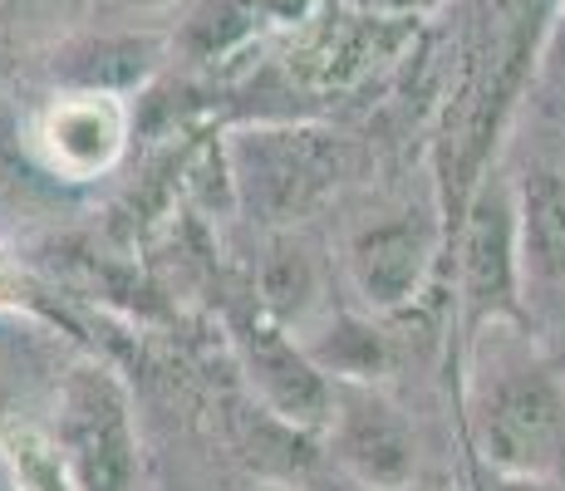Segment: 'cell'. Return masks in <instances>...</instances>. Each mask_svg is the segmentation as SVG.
Returning <instances> with one entry per match:
<instances>
[{
	"label": "cell",
	"mask_w": 565,
	"mask_h": 491,
	"mask_svg": "<svg viewBox=\"0 0 565 491\" xmlns=\"http://www.w3.org/2000/svg\"><path fill=\"white\" fill-rule=\"evenodd\" d=\"M443 242H448L443 216L413 212V206L354 226L350 242H344V270H350L354 295L374 314L408 310L428 286Z\"/></svg>",
	"instance_id": "obj_6"
},
{
	"label": "cell",
	"mask_w": 565,
	"mask_h": 491,
	"mask_svg": "<svg viewBox=\"0 0 565 491\" xmlns=\"http://www.w3.org/2000/svg\"><path fill=\"white\" fill-rule=\"evenodd\" d=\"M477 487L482 491H565L561 482H512V477H492V472H477Z\"/></svg>",
	"instance_id": "obj_14"
},
{
	"label": "cell",
	"mask_w": 565,
	"mask_h": 491,
	"mask_svg": "<svg viewBox=\"0 0 565 491\" xmlns=\"http://www.w3.org/2000/svg\"><path fill=\"white\" fill-rule=\"evenodd\" d=\"M516 256L526 286L565 280V168H531L512 188Z\"/></svg>",
	"instance_id": "obj_9"
},
{
	"label": "cell",
	"mask_w": 565,
	"mask_h": 491,
	"mask_svg": "<svg viewBox=\"0 0 565 491\" xmlns=\"http://www.w3.org/2000/svg\"><path fill=\"white\" fill-rule=\"evenodd\" d=\"M50 433L70 462L74 491H138L143 447H138L134 393L99 359H79L60 378Z\"/></svg>",
	"instance_id": "obj_2"
},
{
	"label": "cell",
	"mask_w": 565,
	"mask_h": 491,
	"mask_svg": "<svg viewBox=\"0 0 565 491\" xmlns=\"http://www.w3.org/2000/svg\"><path fill=\"white\" fill-rule=\"evenodd\" d=\"M35 143L60 178L89 182L108 172L128 148V104L114 94H74L64 89L40 114Z\"/></svg>",
	"instance_id": "obj_8"
},
{
	"label": "cell",
	"mask_w": 565,
	"mask_h": 491,
	"mask_svg": "<svg viewBox=\"0 0 565 491\" xmlns=\"http://www.w3.org/2000/svg\"><path fill=\"white\" fill-rule=\"evenodd\" d=\"M128 6H162V0H128Z\"/></svg>",
	"instance_id": "obj_17"
},
{
	"label": "cell",
	"mask_w": 565,
	"mask_h": 491,
	"mask_svg": "<svg viewBox=\"0 0 565 491\" xmlns=\"http://www.w3.org/2000/svg\"><path fill=\"white\" fill-rule=\"evenodd\" d=\"M324 334H330V340L306 344V349H310L315 364L324 369L330 384H379V378H384L388 344L369 320H360V314H340Z\"/></svg>",
	"instance_id": "obj_12"
},
{
	"label": "cell",
	"mask_w": 565,
	"mask_h": 491,
	"mask_svg": "<svg viewBox=\"0 0 565 491\" xmlns=\"http://www.w3.org/2000/svg\"><path fill=\"white\" fill-rule=\"evenodd\" d=\"M153 70L148 40H84L54 60V79L74 94H114L124 98L128 84H138Z\"/></svg>",
	"instance_id": "obj_10"
},
{
	"label": "cell",
	"mask_w": 565,
	"mask_h": 491,
	"mask_svg": "<svg viewBox=\"0 0 565 491\" xmlns=\"http://www.w3.org/2000/svg\"><path fill=\"white\" fill-rule=\"evenodd\" d=\"M6 418H15V413H10V393H6V384H0V423Z\"/></svg>",
	"instance_id": "obj_15"
},
{
	"label": "cell",
	"mask_w": 565,
	"mask_h": 491,
	"mask_svg": "<svg viewBox=\"0 0 565 491\" xmlns=\"http://www.w3.org/2000/svg\"><path fill=\"white\" fill-rule=\"evenodd\" d=\"M324 447L360 491H404L418 482V433L379 384H334Z\"/></svg>",
	"instance_id": "obj_5"
},
{
	"label": "cell",
	"mask_w": 565,
	"mask_h": 491,
	"mask_svg": "<svg viewBox=\"0 0 565 491\" xmlns=\"http://www.w3.org/2000/svg\"><path fill=\"white\" fill-rule=\"evenodd\" d=\"M492 324H526V276L516 256L512 188L467 192L458 216V330L462 344Z\"/></svg>",
	"instance_id": "obj_3"
},
{
	"label": "cell",
	"mask_w": 565,
	"mask_h": 491,
	"mask_svg": "<svg viewBox=\"0 0 565 491\" xmlns=\"http://www.w3.org/2000/svg\"><path fill=\"white\" fill-rule=\"evenodd\" d=\"M404 491H448V487H423V482H413V487H404Z\"/></svg>",
	"instance_id": "obj_16"
},
{
	"label": "cell",
	"mask_w": 565,
	"mask_h": 491,
	"mask_svg": "<svg viewBox=\"0 0 565 491\" xmlns=\"http://www.w3.org/2000/svg\"><path fill=\"white\" fill-rule=\"evenodd\" d=\"M236 188L266 226H290L340 182V152H324L296 134H260L236 148Z\"/></svg>",
	"instance_id": "obj_7"
},
{
	"label": "cell",
	"mask_w": 565,
	"mask_h": 491,
	"mask_svg": "<svg viewBox=\"0 0 565 491\" xmlns=\"http://www.w3.org/2000/svg\"><path fill=\"white\" fill-rule=\"evenodd\" d=\"M315 295H320V276H315V260L306 256V250H300L296 242L270 246L266 266H260V276H256V295H252L260 310L290 330V324L315 305Z\"/></svg>",
	"instance_id": "obj_13"
},
{
	"label": "cell",
	"mask_w": 565,
	"mask_h": 491,
	"mask_svg": "<svg viewBox=\"0 0 565 491\" xmlns=\"http://www.w3.org/2000/svg\"><path fill=\"white\" fill-rule=\"evenodd\" d=\"M226 334H232L236 364H242L260 413H270L276 423H286V428H296V433H310V438L324 433L334 384L310 359V349L280 320H270L256 300L226 305Z\"/></svg>",
	"instance_id": "obj_4"
},
{
	"label": "cell",
	"mask_w": 565,
	"mask_h": 491,
	"mask_svg": "<svg viewBox=\"0 0 565 491\" xmlns=\"http://www.w3.org/2000/svg\"><path fill=\"white\" fill-rule=\"evenodd\" d=\"M0 467L10 477V491H74L70 462H64L50 423L35 418L0 423Z\"/></svg>",
	"instance_id": "obj_11"
},
{
	"label": "cell",
	"mask_w": 565,
	"mask_h": 491,
	"mask_svg": "<svg viewBox=\"0 0 565 491\" xmlns=\"http://www.w3.org/2000/svg\"><path fill=\"white\" fill-rule=\"evenodd\" d=\"M462 423L477 472L565 487V374L526 324L467 340Z\"/></svg>",
	"instance_id": "obj_1"
}]
</instances>
